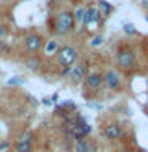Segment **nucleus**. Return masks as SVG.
I'll list each match as a JSON object with an SVG mask.
<instances>
[{"instance_id": "f257e3e1", "label": "nucleus", "mask_w": 148, "mask_h": 152, "mask_svg": "<svg viewBox=\"0 0 148 152\" xmlns=\"http://www.w3.org/2000/svg\"><path fill=\"white\" fill-rule=\"evenodd\" d=\"M73 27H75V18H73V13H72V11L64 10V11H61L59 14H57L56 22H54L56 33H59V35H65V33H69Z\"/></svg>"}, {"instance_id": "7ed1b4c3", "label": "nucleus", "mask_w": 148, "mask_h": 152, "mask_svg": "<svg viewBox=\"0 0 148 152\" xmlns=\"http://www.w3.org/2000/svg\"><path fill=\"white\" fill-rule=\"evenodd\" d=\"M116 60H118L119 68L124 70V71H131L134 66H135V54H134L132 49H129V48H124V49L118 51Z\"/></svg>"}, {"instance_id": "cd10ccee", "label": "nucleus", "mask_w": 148, "mask_h": 152, "mask_svg": "<svg viewBox=\"0 0 148 152\" xmlns=\"http://www.w3.org/2000/svg\"><path fill=\"white\" fill-rule=\"evenodd\" d=\"M123 152H127V151H123Z\"/></svg>"}, {"instance_id": "0eeeda50", "label": "nucleus", "mask_w": 148, "mask_h": 152, "mask_svg": "<svg viewBox=\"0 0 148 152\" xmlns=\"http://www.w3.org/2000/svg\"><path fill=\"white\" fill-rule=\"evenodd\" d=\"M43 45V40L40 35H37V33H30V35L26 37V40H24V46H26V49L30 52V54H35V52L41 48Z\"/></svg>"}, {"instance_id": "423d86ee", "label": "nucleus", "mask_w": 148, "mask_h": 152, "mask_svg": "<svg viewBox=\"0 0 148 152\" xmlns=\"http://www.w3.org/2000/svg\"><path fill=\"white\" fill-rule=\"evenodd\" d=\"M100 19H102V14H100V11L97 10V7H89V8H86L84 18H83V24H84L86 27L99 24Z\"/></svg>"}, {"instance_id": "f03ea898", "label": "nucleus", "mask_w": 148, "mask_h": 152, "mask_svg": "<svg viewBox=\"0 0 148 152\" xmlns=\"http://www.w3.org/2000/svg\"><path fill=\"white\" fill-rule=\"evenodd\" d=\"M76 59H78V54H76V49L73 46H62L57 49V64H59L62 68H65V66H73Z\"/></svg>"}, {"instance_id": "ddd939ff", "label": "nucleus", "mask_w": 148, "mask_h": 152, "mask_svg": "<svg viewBox=\"0 0 148 152\" xmlns=\"http://www.w3.org/2000/svg\"><path fill=\"white\" fill-rule=\"evenodd\" d=\"M86 142H88V138H80V140H75L73 152H84V149H86Z\"/></svg>"}, {"instance_id": "aec40b11", "label": "nucleus", "mask_w": 148, "mask_h": 152, "mask_svg": "<svg viewBox=\"0 0 148 152\" xmlns=\"http://www.w3.org/2000/svg\"><path fill=\"white\" fill-rule=\"evenodd\" d=\"M124 32L129 33V35H132V33H135V28H134L132 24H126V26H124Z\"/></svg>"}, {"instance_id": "bb28decb", "label": "nucleus", "mask_w": 148, "mask_h": 152, "mask_svg": "<svg viewBox=\"0 0 148 152\" xmlns=\"http://www.w3.org/2000/svg\"><path fill=\"white\" fill-rule=\"evenodd\" d=\"M147 21H148V16H147Z\"/></svg>"}, {"instance_id": "6ab92c4d", "label": "nucleus", "mask_w": 148, "mask_h": 152, "mask_svg": "<svg viewBox=\"0 0 148 152\" xmlns=\"http://www.w3.org/2000/svg\"><path fill=\"white\" fill-rule=\"evenodd\" d=\"M102 43H104V38L102 37H94L92 38V40H91V45H92V46H100V45H102Z\"/></svg>"}, {"instance_id": "b1692460", "label": "nucleus", "mask_w": 148, "mask_h": 152, "mask_svg": "<svg viewBox=\"0 0 148 152\" xmlns=\"http://www.w3.org/2000/svg\"><path fill=\"white\" fill-rule=\"evenodd\" d=\"M50 100H51V103H56V102H57V100H59V95H57V94H53Z\"/></svg>"}, {"instance_id": "20e7f679", "label": "nucleus", "mask_w": 148, "mask_h": 152, "mask_svg": "<svg viewBox=\"0 0 148 152\" xmlns=\"http://www.w3.org/2000/svg\"><path fill=\"white\" fill-rule=\"evenodd\" d=\"M121 135H123V128L116 122L107 124V125L104 127V136L107 138L108 141H116L121 138Z\"/></svg>"}, {"instance_id": "f8f14e48", "label": "nucleus", "mask_w": 148, "mask_h": 152, "mask_svg": "<svg viewBox=\"0 0 148 152\" xmlns=\"http://www.w3.org/2000/svg\"><path fill=\"white\" fill-rule=\"evenodd\" d=\"M14 151H16V152H32V142L18 141L16 146H14Z\"/></svg>"}, {"instance_id": "412c9836", "label": "nucleus", "mask_w": 148, "mask_h": 152, "mask_svg": "<svg viewBox=\"0 0 148 152\" xmlns=\"http://www.w3.org/2000/svg\"><path fill=\"white\" fill-rule=\"evenodd\" d=\"M8 147H10V141H7V140H2V141H0V152L7 151Z\"/></svg>"}, {"instance_id": "4be33fe9", "label": "nucleus", "mask_w": 148, "mask_h": 152, "mask_svg": "<svg viewBox=\"0 0 148 152\" xmlns=\"http://www.w3.org/2000/svg\"><path fill=\"white\" fill-rule=\"evenodd\" d=\"M7 33H8V30H7V27H5L3 24H0V41H2L3 38L7 37Z\"/></svg>"}, {"instance_id": "a878e982", "label": "nucleus", "mask_w": 148, "mask_h": 152, "mask_svg": "<svg viewBox=\"0 0 148 152\" xmlns=\"http://www.w3.org/2000/svg\"><path fill=\"white\" fill-rule=\"evenodd\" d=\"M142 5H143V7H145V8L148 10V0H143V2H142Z\"/></svg>"}, {"instance_id": "6e6552de", "label": "nucleus", "mask_w": 148, "mask_h": 152, "mask_svg": "<svg viewBox=\"0 0 148 152\" xmlns=\"http://www.w3.org/2000/svg\"><path fill=\"white\" fill-rule=\"evenodd\" d=\"M102 83H104V75L102 73H97V71L86 75V78H84L86 87L91 89V90H97L100 86H102Z\"/></svg>"}, {"instance_id": "39448f33", "label": "nucleus", "mask_w": 148, "mask_h": 152, "mask_svg": "<svg viewBox=\"0 0 148 152\" xmlns=\"http://www.w3.org/2000/svg\"><path fill=\"white\" fill-rule=\"evenodd\" d=\"M104 81L105 84H107V87L110 90H119L121 89V76H119L115 70H108L107 73L104 75Z\"/></svg>"}, {"instance_id": "f3484780", "label": "nucleus", "mask_w": 148, "mask_h": 152, "mask_svg": "<svg viewBox=\"0 0 148 152\" xmlns=\"http://www.w3.org/2000/svg\"><path fill=\"white\" fill-rule=\"evenodd\" d=\"M84 152H97V146H95V142L94 141H91L88 140V142H86V149Z\"/></svg>"}, {"instance_id": "dca6fc26", "label": "nucleus", "mask_w": 148, "mask_h": 152, "mask_svg": "<svg viewBox=\"0 0 148 152\" xmlns=\"http://www.w3.org/2000/svg\"><path fill=\"white\" fill-rule=\"evenodd\" d=\"M32 138H33V133H32L30 130H26L21 136H19V140H18V141H22V142H32Z\"/></svg>"}, {"instance_id": "a211bd4d", "label": "nucleus", "mask_w": 148, "mask_h": 152, "mask_svg": "<svg viewBox=\"0 0 148 152\" xmlns=\"http://www.w3.org/2000/svg\"><path fill=\"white\" fill-rule=\"evenodd\" d=\"M24 83V81H22V78H19V76H13V78L11 79H8V86H21Z\"/></svg>"}, {"instance_id": "9d476101", "label": "nucleus", "mask_w": 148, "mask_h": 152, "mask_svg": "<svg viewBox=\"0 0 148 152\" xmlns=\"http://www.w3.org/2000/svg\"><path fill=\"white\" fill-rule=\"evenodd\" d=\"M26 66H27V70H30V71H38L40 70V66H41V60H40V57L35 56V54H30L26 59Z\"/></svg>"}, {"instance_id": "5701e85b", "label": "nucleus", "mask_w": 148, "mask_h": 152, "mask_svg": "<svg viewBox=\"0 0 148 152\" xmlns=\"http://www.w3.org/2000/svg\"><path fill=\"white\" fill-rule=\"evenodd\" d=\"M70 71H72V66H65V68H62L61 76H67V75H70Z\"/></svg>"}, {"instance_id": "4468645a", "label": "nucleus", "mask_w": 148, "mask_h": 152, "mask_svg": "<svg viewBox=\"0 0 148 152\" xmlns=\"http://www.w3.org/2000/svg\"><path fill=\"white\" fill-rule=\"evenodd\" d=\"M57 49H59V45H57V41H56V40H50V41L46 43L45 52H46V56H51V54H54Z\"/></svg>"}, {"instance_id": "2eb2a0df", "label": "nucleus", "mask_w": 148, "mask_h": 152, "mask_svg": "<svg viewBox=\"0 0 148 152\" xmlns=\"http://www.w3.org/2000/svg\"><path fill=\"white\" fill-rule=\"evenodd\" d=\"M84 11H86V8H84V7H78V8L75 10V13H73L75 22H83V18H84Z\"/></svg>"}, {"instance_id": "393cba45", "label": "nucleus", "mask_w": 148, "mask_h": 152, "mask_svg": "<svg viewBox=\"0 0 148 152\" xmlns=\"http://www.w3.org/2000/svg\"><path fill=\"white\" fill-rule=\"evenodd\" d=\"M41 102H43V104H45V106H51V104H53L50 98H43V100H41Z\"/></svg>"}, {"instance_id": "1a4fd4ad", "label": "nucleus", "mask_w": 148, "mask_h": 152, "mask_svg": "<svg viewBox=\"0 0 148 152\" xmlns=\"http://www.w3.org/2000/svg\"><path fill=\"white\" fill-rule=\"evenodd\" d=\"M70 79H72V83H75V84H78L81 83L84 78H86V65L84 64H76L72 66V71H70Z\"/></svg>"}, {"instance_id": "9b49d317", "label": "nucleus", "mask_w": 148, "mask_h": 152, "mask_svg": "<svg viewBox=\"0 0 148 152\" xmlns=\"http://www.w3.org/2000/svg\"><path fill=\"white\" fill-rule=\"evenodd\" d=\"M97 5H99L97 10L100 11V14H104V16H108V14L113 11V7H112L108 2H105V0H99Z\"/></svg>"}]
</instances>
